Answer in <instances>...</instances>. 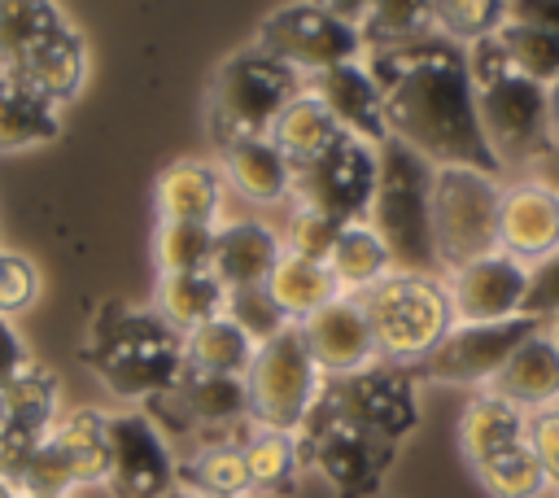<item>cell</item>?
Here are the masks:
<instances>
[{
	"label": "cell",
	"mask_w": 559,
	"mask_h": 498,
	"mask_svg": "<svg viewBox=\"0 0 559 498\" xmlns=\"http://www.w3.org/2000/svg\"><path fill=\"white\" fill-rule=\"evenodd\" d=\"M380 96L389 135L411 144L432 166H472L502 179V166L480 131L467 48L428 31L419 39L362 52Z\"/></svg>",
	"instance_id": "cell-1"
},
{
	"label": "cell",
	"mask_w": 559,
	"mask_h": 498,
	"mask_svg": "<svg viewBox=\"0 0 559 498\" xmlns=\"http://www.w3.org/2000/svg\"><path fill=\"white\" fill-rule=\"evenodd\" d=\"M83 363L114 398L157 402L183 376V336L153 306L105 301L87 323Z\"/></svg>",
	"instance_id": "cell-2"
},
{
	"label": "cell",
	"mask_w": 559,
	"mask_h": 498,
	"mask_svg": "<svg viewBox=\"0 0 559 498\" xmlns=\"http://www.w3.org/2000/svg\"><path fill=\"white\" fill-rule=\"evenodd\" d=\"M0 79L26 83L61 109L87 83V44L57 0H0Z\"/></svg>",
	"instance_id": "cell-3"
},
{
	"label": "cell",
	"mask_w": 559,
	"mask_h": 498,
	"mask_svg": "<svg viewBox=\"0 0 559 498\" xmlns=\"http://www.w3.org/2000/svg\"><path fill=\"white\" fill-rule=\"evenodd\" d=\"M432 162L419 157L402 140L380 144V170H376V192L367 223L384 240L393 271H415V275H441L437 262V240H432Z\"/></svg>",
	"instance_id": "cell-4"
},
{
	"label": "cell",
	"mask_w": 559,
	"mask_h": 498,
	"mask_svg": "<svg viewBox=\"0 0 559 498\" xmlns=\"http://www.w3.org/2000/svg\"><path fill=\"white\" fill-rule=\"evenodd\" d=\"M358 306L371 323L380 363H397V367L424 363L454 328V310L441 275L389 271L380 284L358 293Z\"/></svg>",
	"instance_id": "cell-5"
},
{
	"label": "cell",
	"mask_w": 559,
	"mask_h": 498,
	"mask_svg": "<svg viewBox=\"0 0 559 498\" xmlns=\"http://www.w3.org/2000/svg\"><path fill=\"white\" fill-rule=\"evenodd\" d=\"M306 92V79L288 66H280L275 57H266L262 48H240L231 52L214 79H210V131L214 144L227 140H245V135H266L271 122L280 118V109Z\"/></svg>",
	"instance_id": "cell-6"
},
{
	"label": "cell",
	"mask_w": 559,
	"mask_h": 498,
	"mask_svg": "<svg viewBox=\"0 0 559 498\" xmlns=\"http://www.w3.org/2000/svg\"><path fill=\"white\" fill-rule=\"evenodd\" d=\"M502 179L472 166L432 170V240L441 275L498 249Z\"/></svg>",
	"instance_id": "cell-7"
},
{
	"label": "cell",
	"mask_w": 559,
	"mask_h": 498,
	"mask_svg": "<svg viewBox=\"0 0 559 498\" xmlns=\"http://www.w3.org/2000/svg\"><path fill=\"white\" fill-rule=\"evenodd\" d=\"M319 389H323V371L314 367L297 323H288L280 336L253 349V363L245 371V393H249V419L258 428L297 432Z\"/></svg>",
	"instance_id": "cell-8"
},
{
	"label": "cell",
	"mask_w": 559,
	"mask_h": 498,
	"mask_svg": "<svg viewBox=\"0 0 559 498\" xmlns=\"http://www.w3.org/2000/svg\"><path fill=\"white\" fill-rule=\"evenodd\" d=\"M472 87H476L480 131H485L502 175L507 170L528 175V166L555 144L550 118H546V87L515 74L511 66L489 79H476Z\"/></svg>",
	"instance_id": "cell-9"
},
{
	"label": "cell",
	"mask_w": 559,
	"mask_h": 498,
	"mask_svg": "<svg viewBox=\"0 0 559 498\" xmlns=\"http://www.w3.org/2000/svg\"><path fill=\"white\" fill-rule=\"evenodd\" d=\"M297 454H301V472L306 467L319 472L336 489V498H376L397 446L349 428L314 398V406L297 428Z\"/></svg>",
	"instance_id": "cell-10"
},
{
	"label": "cell",
	"mask_w": 559,
	"mask_h": 498,
	"mask_svg": "<svg viewBox=\"0 0 559 498\" xmlns=\"http://www.w3.org/2000/svg\"><path fill=\"white\" fill-rule=\"evenodd\" d=\"M319 402L349 428L389 446H402V437H411V428L419 424V380L397 363H371L354 376L323 380Z\"/></svg>",
	"instance_id": "cell-11"
},
{
	"label": "cell",
	"mask_w": 559,
	"mask_h": 498,
	"mask_svg": "<svg viewBox=\"0 0 559 498\" xmlns=\"http://www.w3.org/2000/svg\"><path fill=\"white\" fill-rule=\"evenodd\" d=\"M380 149L358 135H336L319 157L293 166V205H306L332 223H367L376 192Z\"/></svg>",
	"instance_id": "cell-12"
},
{
	"label": "cell",
	"mask_w": 559,
	"mask_h": 498,
	"mask_svg": "<svg viewBox=\"0 0 559 498\" xmlns=\"http://www.w3.org/2000/svg\"><path fill=\"white\" fill-rule=\"evenodd\" d=\"M253 48H262L280 66L297 70L301 79L323 74V70L345 66V61H362L358 26L341 22L336 13L319 9L314 0H293V4H280L275 13H266Z\"/></svg>",
	"instance_id": "cell-13"
},
{
	"label": "cell",
	"mask_w": 559,
	"mask_h": 498,
	"mask_svg": "<svg viewBox=\"0 0 559 498\" xmlns=\"http://www.w3.org/2000/svg\"><path fill=\"white\" fill-rule=\"evenodd\" d=\"M546 323L533 319V315H515V319H502V323H454L441 345L415 363V380H432V384H459V389H485L502 363L533 336L542 332Z\"/></svg>",
	"instance_id": "cell-14"
},
{
	"label": "cell",
	"mask_w": 559,
	"mask_h": 498,
	"mask_svg": "<svg viewBox=\"0 0 559 498\" xmlns=\"http://www.w3.org/2000/svg\"><path fill=\"white\" fill-rule=\"evenodd\" d=\"M105 450L109 498H162L179 485V463L148 411H105Z\"/></svg>",
	"instance_id": "cell-15"
},
{
	"label": "cell",
	"mask_w": 559,
	"mask_h": 498,
	"mask_svg": "<svg viewBox=\"0 0 559 498\" xmlns=\"http://www.w3.org/2000/svg\"><path fill=\"white\" fill-rule=\"evenodd\" d=\"M445 293H450V310L454 323H502L524 315V297H528V266L502 249L463 262L454 271L441 275Z\"/></svg>",
	"instance_id": "cell-16"
},
{
	"label": "cell",
	"mask_w": 559,
	"mask_h": 498,
	"mask_svg": "<svg viewBox=\"0 0 559 498\" xmlns=\"http://www.w3.org/2000/svg\"><path fill=\"white\" fill-rule=\"evenodd\" d=\"M498 249L520 258L524 266H537L559 249V192L533 175L502 183V210H498Z\"/></svg>",
	"instance_id": "cell-17"
},
{
	"label": "cell",
	"mask_w": 559,
	"mask_h": 498,
	"mask_svg": "<svg viewBox=\"0 0 559 498\" xmlns=\"http://www.w3.org/2000/svg\"><path fill=\"white\" fill-rule=\"evenodd\" d=\"M297 328H301L306 349H310L314 367L323 371V380L354 376V371L380 363V349H376V336H371V323H367L358 297L341 293L328 306H319L310 319H301Z\"/></svg>",
	"instance_id": "cell-18"
},
{
	"label": "cell",
	"mask_w": 559,
	"mask_h": 498,
	"mask_svg": "<svg viewBox=\"0 0 559 498\" xmlns=\"http://www.w3.org/2000/svg\"><path fill=\"white\" fill-rule=\"evenodd\" d=\"M57 376L48 367H31L0 393V476L9 481L22 459L52 432L57 424Z\"/></svg>",
	"instance_id": "cell-19"
},
{
	"label": "cell",
	"mask_w": 559,
	"mask_h": 498,
	"mask_svg": "<svg viewBox=\"0 0 559 498\" xmlns=\"http://www.w3.org/2000/svg\"><path fill=\"white\" fill-rule=\"evenodd\" d=\"M306 92L336 118L341 131H349V135H358L376 149L389 140L384 96H380V87H376V79L362 61H345V66H332L323 74H310Z\"/></svg>",
	"instance_id": "cell-20"
},
{
	"label": "cell",
	"mask_w": 559,
	"mask_h": 498,
	"mask_svg": "<svg viewBox=\"0 0 559 498\" xmlns=\"http://www.w3.org/2000/svg\"><path fill=\"white\" fill-rule=\"evenodd\" d=\"M223 183L249 205H280L293 197V162L271 144V135H245L218 144Z\"/></svg>",
	"instance_id": "cell-21"
},
{
	"label": "cell",
	"mask_w": 559,
	"mask_h": 498,
	"mask_svg": "<svg viewBox=\"0 0 559 498\" xmlns=\"http://www.w3.org/2000/svg\"><path fill=\"white\" fill-rule=\"evenodd\" d=\"M284 245L280 232L262 218H236V223H218L214 227V253H210V271L214 280L231 293V288H253L266 284V275L275 271Z\"/></svg>",
	"instance_id": "cell-22"
},
{
	"label": "cell",
	"mask_w": 559,
	"mask_h": 498,
	"mask_svg": "<svg viewBox=\"0 0 559 498\" xmlns=\"http://www.w3.org/2000/svg\"><path fill=\"white\" fill-rule=\"evenodd\" d=\"M223 170L210 166V162H170L162 175H157V188H153V205H157V223H205V227H218V214H223Z\"/></svg>",
	"instance_id": "cell-23"
},
{
	"label": "cell",
	"mask_w": 559,
	"mask_h": 498,
	"mask_svg": "<svg viewBox=\"0 0 559 498\" xmlns=\"http://www.w3.org/2000/svg\"><path fill=\"white\" fill-rule=\"evenodd\" d=\"M489 393H498L502 402L520 406L524 415L559 406V345L550 341V332H533L507 363L502 371L485 384Z\"/></svg>",
	"instance_id": "cell-24"
},
{
	"label": "cell",
	"mask_w": 559,
	"mask_h": 498,
	"mask_svg": "<svg viewBox=\"0 0 559 498\" xmlns=\"http://www.w3.org/2000/svg\"><path fill=\"white\" fill-rule=\"evenodd\" d=\"M524 437H528V415L520 406L502 402L489 389H476L467 398V406L459 415V450H463L467 467L485 463L489 454H498V450H507Z\"/></svg>",
	"instance_id": "cell-25"
},
{
	"label": "cell",
	"mask_w": 559,
	"mask_h": 498,
	"mask_svg": "<svg viewBox=\"0 0 559 498\" xmlns=\"http://www.w3.org/2000/svg\"><path fill=\"white\" fill-rule=\"evenodd\" d=\"M61 135V105L26 83L0 79V153H26Z\"/></svg>",
	"instance_id": "cell-26"
},
{
	"label": "cell",
	"mask_w": 559,
	"mask_h": 498,
	"mask_svg": "<svg viewBox=\"0 0 559 498\" xmlns=\"http://www.w3.org/2000/svg\"><path fill=\"white\" fill-rule=\"evenodd\" d=\"M227 306V288L214 280V271H188V275H157L153 288V310L179 332L188 336L192 328L218 319Z\"/></svg>",
	"instance_id": "cell-27"
},
{
	"label": "cell",
	"mask_w": 559,
	"mask_h": 498,
	"mask_svg": "<svg viewBox=\"0 0 559 498\" xmlns=\"http://www.w3.org/2000/svg\"><path fill=\"white\" fill-rule=\"evenodd\" d=\"M48 446L61 454V463L74 476V489L105 485L109 450H105V411H70L52 424Z\"/></svg>",
	"instance_id": "cell-28"
},
{
	"label": "cell",
	"mask_w": 559,
	"mask_h": 498,
	"mask_svg": "<svg viewBox=\"0 0 559 498\" xmlns=\"http://www.w3.org/2000/svg\"><path fill=\"white\" fill-rule=\"evenodd\" d=\"M328 271L345 297H358L393 271V258H389L384 240L371 232V223H345L328 253Z\"/></svg>",
	"instance_id": "cell-29"
},
{
	"label": "cell",
	"mask_w": 559,
	"mask_h": 498,
	"mask_svg": "<svg viewBox=\"0 0 559 498\" xmlns=\"http://www.w3.org/2000/svg\"><path fill=\"white\" fill-rule=\"evenodd\" d=\"M179 485L201 498H249L253 481L240 441H197V450L179 467Z\"/></svg>",
	"instance_id": "cell-30"
},
{
	"label": "cell",
	"mask_w": 559,
	"mask_h": 498,
	"mask_svg": "<svg viewBox=\"0 0 559 498\" xmlns=\"http://www.w3.org/2000/svg\"><path fill=\"white\" fill-rule=\"evenodd\" d=\"M266 293L280 301V310L301 323L310 319L319 306H328L332 297H341L328 262H314V258H297V253H280L275 271L266 275Z\"/></svg>",
	"instance_id": "cell-31"
},
{
	"label": "cell",
	"mask_w": 559,
	"mask_h": 498,
	"mask_svg": "<svg viewBox=\"0 0 559 498\" xmlns=\"http://www.w3.org/2000/svg\"><path fill=\"white\" fill-rule=\"evenodd\" d=\"M271 144L293 162V166H301V162H310V157H319L336 135H345L341 127H336V118L310 96V92H301V96H293L284 109H280V118L271 122Z\"/></svg>",
	"instance_id": "cell-32"
},
{
	"label": "cell",
	"mask_w": 559,
	"mask_h": 498,
	"mask_svg": "<svg viewBox=\"0 0 559 498\" xmlns=\"http://www.w3.org/2000/svg\"><path fill=\"white\" fill-rule=\"evenodd\" d=\"M253 349L258 345L227 315H218V319H210V323H201L183 336V367L205 371V376H240L245 380V371L253 363Z\"/></svg>",
	"instance_id": "cell-33"
},
{
	"label": "cell",
	"mask_w": 559,
	"mask_h": 498,
	"mask_svg": "<svg viewBox=\"0 0 559 498\" xmlns=\"http://www.w3.org/2000/svg\"><path fill=\"white\" fill-rule=\"evenodd\" d=\"M472 472H476V481H480V489L489 498H542V494H550L546 472H542L528 437L507 446V450H498V454H489Z\"/></svg>",
	"instance_id": "cell-34"
},
{
	"label": "cell",
	"mask_w": 559,
	"mask_h": 498,
	"mask_svg": "<svg viewBox=\"0 0 559 498\" xmlns=\"http://www.w3.org/2000/svg\"><path fill=\"white\" fill-rule=\"evenodd\" d=\"M245 467L253 489H293L297 472H301V454H297V432H280V428H249V437L240 441Z\"/></svg>",
	"instance_id": "cell-35"
},
{
	"label": "cell",
	"mask_w": 559,
	"mask_h": 498,
	"mask_svg": "<svg viewBox=\"0 0 559 498\" xmlns=\"http://www.w3.org/2000/svg\"><path fill=\"white\" fill-rule=\"evenodd\" d=\"M428 31H432V0H367V13L358 22L362 52L419 39Z\"/></svg>",
	"instance_id": "cell-36"
},
{
	"label": "cell",
	"mask_w": 559,
	"mask_h": 498,
	"mask_svg": "<svg viewBox=\"0 0 559 498\" xmlns=\"http://www.w3.org/2000/svg\"><path fill=\"white\" fill-rule=\"evenodd\" d=\"M493 39L502 44V52H507L515 74H524V79H533L542 87L559 79V35H550V31L533 26V22H511L507 17Z\"/></svg>",
	"instance_id": "cell-37"
},
{
	"label": "cell",
	"mask_w": 559,
	"mask_h": 498,
	"mask_svg": "<svg viewBox=\"0 0 559 498\" xmlns=\"http://www.w3.org/2000/svg\"><path fill=\"white\" fill-rule=\"evenodd\" d=\"M210 253H214V227L205 223H157L153 232L157 275L210 271Z\"/></svg>",
	"instance_id": "cell-38"
},
{
	"label": "cell",
	"mask_w": 559,
	"mask_h": 498,
	"mask_svg": "<svg viewBox=\"0 0 559 498\" xmlns=\"http://www.w3.org/2000/svg\"><path fill=\"white\" fill-rule=\"evenodd\" d=\"M502 22H507V0H432V31L463 48L498 35Z\"/></svg>",
	"instance_id": "cell-39"
},
{
	"label": "cell",
	"mask_w": 559,
	"mask_h": 498,
	"mask_svg": "<svg viewBox=\"0 0 559 498\" xmlns=\"http://www.w3.org/2000/svg\"><path fill=\"white\" fill-rule=\"evenodd\" d=\"M223 315L253 341V345H262V341H271V336H280L293 319L280 310V301L266 293V284H253V288H231L227 293V306H223Z\"/></svg>",
	"instance_id": "cell-40"
},
{
	"label": "cell",
	"mask_w": 559,
	"mask_h": 498,
	"mask_svg": "<svg viewBox=\"0 0 559 498\" xmlns=\"http://www.w3.org/2000/svg\"><path fill=\"white\" fill-rule=\"evenodd\" d=\"M341 227H345V223H332V218H323V214H314V210H306V205H293L288 218H284V227H280V245H284V253L328 262V253H332Z\"/></svg>",
	"instance_id": "cell-41"
},
{
	"label": "cell",
	"mask_w": 559,
	"mask_h": 498,
	"mask_svg": "<svg viewBox=\"0 0 559 498\" xmlns=\"http://www.w3.org/2000/svg\"><path fill=\"white\" fill-rule=\"evenodd\" d=\"M39 293V271L31 258L13 253V249H0V319H13L22 315Z\"/></svg>",
	"instance_id": "cell-42"
},
{
	"label": "cell",
	"mask_w": 559,
	"mask_h": 498,
	"mask_svg": "<svg viewBox=\"0 0 559 498\" xmlns=\"http://www.w3.org/2000/svg\"><path fill=\"white\" fill-rule=\"evenodd\" d=\"M528 446L546 472V485L559 494V406L533 411L528 415Z\"/></svg>",
	"instance_id": "cell-43"
},
{
	"label": "cell",
	"mask_w": 559,
	"mask_h": 498,
	"mask_svg": "<svg viewBox=\"0 0 559 498\" xmlns=\"http://www.w3.org/2000/svg\"><path fill=\"white\" fill-rule=\"evenodd\" d=\"M524 315L533 319H550L559 315V249L550 258H542L537 266H528V297H524Z\"/></svg>",
	"instance_id": "cell-44"
},
{
	"label": "cell",
	"mask_w": 559,
	"mask_h": 498,
	"mask_svg": "<svg viewBox=\"0 0 559 498\" xmlns=\"http://www.w3.org/2000/svg\"><path fill=\"white\" fill-rule=\"evenodd\" d=\"M31 367H35V358H31L26 341L17 336L13 319H0V393H4L17 376H26Z\"/></svg>",
	"instance_id": "cell-45"
},
{
	"label": "cell",
	"mask_w": 559,
	"mask_h": 498,
	"mask_svg": "<svg viewBox=\"0 0 559 498\" xmlns=\"http://www.w3.org/2000/svg\"><path fill=\"white\" fill-rule=\"evenodd\" d=\"M511 22H533L550 35H559V0H507Z\"/></svg>",
	"instance_id": "cell-46"
},
{
	"label": "cell",
	"mask_w": 559,
	"mask_h": 498,
	"mask_svg": "<svg viewBox=\"0 0 559 498\" xmlns=\"http://www.w3.org/2000/svg\"><path fill=\"white\" fill-rule=\"evenodd\" d=\"M528 175H533V179H542V183H550V188L559 192V140H555V144H550V149L528 166Z\"/></svg>",
	"instance_id": "cell-47"
},
{
	"label": "cell",
	"mask_w": 559,
	"mask_h": 498,
	"mask_svg": "<svg viewBox=\"0 0 559 498\" xmlns=\"http://www.w3.org/2000/svg\"><path fill=\"white\" fill-rule=\"evenodd\" d=\"M319 9H328V13H336L341 22H362V13H367V0H314Z\"/></svg>",
	"instance_id": "cell-48"
},
{
	"label": "cell",
	"mask_w": 559,
	"mask_h": 498,
	"mask_svg": "<svg viewBox=\"0 0 559 498\" xmlns=\"http://www.w3.org/2000/svg\"><path fill=\"white\" fill-rule=\"evenodd\" d=\"M546 118H550V135L559 140V79L546 83Z\"/></svg>",
	"instance_id": "cell-49"
},
{
	"label": "cell",
	"mask_w": 559,
	"mask_h": 498,
	"mask_svg": "<svg viewBox=\"0 0 559 498\" xmlns=\"http://www.w3.org/2000/svg\"><path fill=\"white\" fill-rule=\"evenodd\" d=\"M0 498H22V494L13 489V481H4V476H0Z\"/></svg>",
	"instance_id": "cell-50"
},
{
	"label": "cell",
	"mask_w": 559,
	"mask_h": 498,
	"mask_svg": "<svg viewBox=\"0 0 559 498\" xmlns=\"http://www.w3.org/2000/svg\"><path fill=\"white\" fill-rule=\"evenodd\" d=\"M546 332H550V341L559 345V315H550V319H546Z\"/></svg>",
	"instance_id": "cell-51"
},
{
	"label": "cell",
	"mask_w": 559,
	"mask_h": 498,
	"mask_svg": "<svg viewBox=\"0 0 559 498\" xmlns=\"http://www.w3.org/2000/svg\"><path fill=\"white\" fill-rule=\"evenodd\" d=\"M162 498H197V494H192V489H183V485H175V489H170V494H162Z\"/></svg>",
	"instance_id": "cell-52"
},
{
	"label": "cell",
	"mask_w": 559,
	"mask_h": 498,
	"mask_svg": "<svg viewBox=\"0 0 559 498\" xmlns=\"http://www.w3.org/2000/svg\"><path fill=\"white\" fill-rule=\"evenodd\" d=\"M555 498H559V494H555Z\"/></svg>",
	"instance_id": "cell-53"
}]
</instances>
